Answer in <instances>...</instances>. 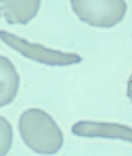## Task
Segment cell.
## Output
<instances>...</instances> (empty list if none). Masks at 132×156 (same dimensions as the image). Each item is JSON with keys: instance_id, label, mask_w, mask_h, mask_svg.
Listing matches in <instances>:
<instances>
[{"instance_id": "7", "label": "cell", "mask_w": 132, "mask_h": 156, "mask_svg": "<svg viewBox=\"0 0 132 156\" xmlns=\"http://www.w3.org/2000/svg\"><path fill=\"white\" fill-rule=\"evenodd\" d=\"M13 139L12 126L5 118L0 116V156H5L8 154Z\"/></svg>"}, {"instance_id": "3", "label": "cell", "mask_w": 132, "mask_h": 156, "mask_svg": "<svg viewBox=\"0 0 132 156\" xmlns=\"http://www.w3.org/2000/svg\"><path fill=\"white\" fill-rule=\"evenodd\" d=\"M0 39L23 56L44 64L64 66L79 63L82 60L81 57L77 54L57 51L40 44L31 43L5 30H0Z\"/></svg>"}, {"instance_id": "2", "label": "cell", "mask_w": 132, "mask_h": 156, "mask_svg": "<svg viewBox=\"0 0 132 156\" xmlns=\"http://www.w3.org/2000/svg\"><path fill=\"white\" fill-rule=\"evenodd\" d=\"M71 5L81 21L101 28L117 25L127 11L124 0H71Z\"/></svg>"}, {"instance_id": "8", "label": "cell", "mask_w": 132, "mask_h": 156, "mask_svg": "<svg viewBox=\"0 0 132 156\" xmlns=\"http://www.w3.org/2000/svg\"><path fill=\"white\" fill-rule=\"evenodd\" d=\"M127 94L130 99L132 102V74L131 75L129 80H128L127 83Z\"/></svg>"}, {"instance_id": "6", "label": "cell", "mask_w": 132, "mask_h": 156, "mask_svg": "<svg viewBox=\"0 0 132 156\" xmlns=\"http://www.w3.org/2000/svg\"><path fill=\"white\" fill-rule=\"evenodd\" d=\"M20 78L8 58L0 55V108L12 103L16 97Z\"/></svg>"}, {"instance_id": "4", "label": "cell", "mask_w": 132, "mask_h": 156, "mask_svg": "<svg viewBox=\"0 0 132 156\" xmlns=\"http://www.w3.org/2000/svg\"><path fill=\"white\" fill-rule=\"evenodd\" d=\"M71 131L82 137L121 139L132 143V128L120 124L79 121L73 126Z\"/></svg>"}, {"instance_id": "1", "label": "cell", "mask_w": 132, "mask_h": 156, "mask_svg": "<svg viewBox=\"0 0 132 156\" xmlns=\"http://www.w3.org/2000/svg\"><path fill=\"white\" fill-rule=\"evenodd\" d=\"M21 138L30 149L42 155H52L64 144L60 127L47 112L39 108L27 109L19 120Z\"/></svg>"}, {"instance_id": "5", "label": "cell", "mask_w": 132, "mask_h": 156, "mask_svg": "<svg viewBox=\"0 0 132 156\" xmlns=\"http://www.w3.org/2000/svg\"><path fill=\"white\" fill-rule=\"evenodd\" d=\"M41 0H0V17L11 25H25L36 17Z\"/></svg>"}]
</instances>
